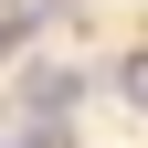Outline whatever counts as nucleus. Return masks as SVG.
<instances>
[{
	"label": "nucleus",
	"instance_id": "1",
	"mask_svg": "<svg viewBox=\"0 0 148 148\" xmlns=\"http://www.w3.org/2000/svg\"><path fill=\"white\" fill-rule=\"evenodd\" d=\"M21 106H42V116H64V106H74V74H64V64H42V74L21 85Z\"/></svg>",
	"mask_w": 148,
	"mask_h": 148
},
{
	"label": "nucleus",
	"instance_id": "2",
	"mask_svg": "<svg viewBox=\"0 0 148 148\" xmlns=\"http://www.w3.org/2000/svg\"><path fill=\"white\" fill-rule=\"evenodd\" d=\"M127 95H138V106H148V53H138V64H127Z\"/></svg>",
	"mask_w": 148,
	"mask_h": 148
}]
</instances>
